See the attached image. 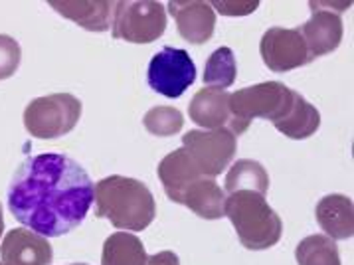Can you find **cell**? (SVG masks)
<instances>
[{"label": "cell", "mask_w": 354, "mask_h": 265, "mask_svg": "<svg viewBox=\"0 0 354 265\" xmlns=\"http://www.w3.org/2000/svg\"><path fill=\"white\" fill-rule=\"evenodd\" d=\"M95 198V186L68 154L28 156L8 186V208L26 230L59 237L82 226Z\"/></svg>", "instance_id": "cell-1"}, {"label": "cell", "mask_w": 354, "mask_h": 265, "mask_svg": "<svg viewBox=\"0 0 354 265\" xmlns=\"http://www.w3.org/2000/svg\"><path fill=\"white\" fill-rule=\"evenodd\" d=\"M95 214L119 230L142 232L155 220L156 204L145 182L113 174L95 184Z\"/></svg>", "instance_id": "cell-2"}, {"label": "cell", "mask_w": 354, "mask_h": 265, "mask_svg": "<svg viewBox=\"0 0 354 265\" xmlns=\"http://www.w3.org/2000/svg\"><path fill=\"white\" fill-rule=\"evenodd\" d=\"M226 216L240 237L241 246L252 251L270 250L279 244L283 222L263 194L234 192L226 198Z\"/></svg>", "instance_id": "cell-3"}, {"label": "cell", "mask_w": 354, "mask_h": 265, "mask_svg": "<svg viewBox=\"0 0 354 265\" xmlns=\"http://www.w3.org/2000/svg\"><path fill=\"white\" fill-rule=\"evenodd\" d=\"M297 91L289 89L279 82H263L252 87L238 89L230 95V109L236 119L238 131L245 133L252 119H268L273 125L279 123L291 111Z\"/></svg>", "instance_id": "cell-4"}, {"label": "cell", "mask_w": 354, "mask_h": 265, "mask_svg": "<svg viewBox=\"0 0 354 265\" xmlns=\"http://www.w3.org/2000/svg\"><path fill=\"white\" fill-rule=\"evenodd\" d=\"M82 117V101L71 93H52L30 101L24 127L36 139H57L73 131Z\"/></svg>", "instance_id": "cell-5"}, {"label": "cell", "mask_w": 354, "mask_h": 265, "mask_svg": "<svg viewBox=\"0 0 354 265\" xmlns=\"http://www.w3.org/2000/svg\"><path fill=\"white\" fill-rule=\"evenodd\" d=\"M167 30V12L160 2H115L111 36L131 44H151Z\"/></svg>", "instance_id": "cell-6"}, {"label": "cell", "mask_w": 354, "mask_h": 265, "mask_svg": "<svg viewBox=\"0 0 354 265\" xmlns=\"http://www.w3.org/2000/svg\"><path fill=\"white\" fill-rule=\"evenodd\" d=\"M183 145L200 174L208 179L222 174L238 153V139L226 129L188 131L183 137Z\"/></svg>", "instance_id": "cell-7"}, {"label": "cell", "mask_w": 354, "mask_h": 265, "mask_svg": "<svg viewBox=\"0 0 354 265\" xmlns=\"http://www.w3.org/2000/svg\"><path fill=\"white\" fill-rule=\"evenodd\" d=\"M196 80V66L186 50L165 46L158 54L153 56L147 82L149 87L158 95L169 99H178Z\"/></svg>", "instance_id": "cell-8"}, {"label": "cell", "mask_w": 354, "mask_h": 265, "mask_svg": "<svg viewBox=\"0 0 354 265\" xmlns=\"http://www.w3.org/2000/svg\"><path fill=\"white\" fill-rule=\"evenodd\" d=\"M353 2H309L313 16L299 28L303 40L307 44L309 56H326L335 52L342 42V18L340 12L351 8Z\"/></svg>", "instance_id": "cell-9"}, {"label": "cell", "mask_w": 354, "mask_h": 265, "mask_svg": "<svg viewBox=\"0 0 354 265\" xmlns=\"http://www.w3.org/2000/svg\"><path fill=\"white\" fill-rule=\"evenodd\" d=\"M259 52L271 71H291L311 64L307 44L303 40L299 28H270L259 42Z\"/></svg>", "instance_id": "cell-10"}, {"label": "cell", "mask_w": 354, "mask_h": 265, "mask_svg": "<svg viewBox=\"0 0 354 265\" xmlns=\"http://www.w3.org/2000/svg\"><path fill=\"white\" fill-rule=\"evenodd\" d=\"M188 115L204 131L226 129L232 135H240L236 119L230 109V93L218 87H202L188 105Z\"/></svg>", "instance_id": "cell-11"}, {"label": "cell", "mask_w": 354, "mask_h": 265, "mask_svg": "<svg viewBox=\"0 0 354 265\" xmlns=\"http://www.w3.org/2000/svg\"><path fill=\"white\" fill-rule=\"evenodd\" d=\"M2 265H52L54 250L44 236L26 228L10 230L0 246Z\"/></svg>", "instance_id": "cell-12"}, {"label": "cell", "mask_w": 354, "mask_h": 265, "mask_svg": "<svg viewBox=\"0 0 354 265\" xmlns=\"http://www.w3.org/2000/svg\"><path fill=\"white\" fill-rule=\"evenodd\" d=\"M169 12L176 22L178 34L190 44H206L212 40L216 15L208 2H169Z\"/></svg>", "instance_id": "cell-13"}, {"label": "cell", "mask_w": 354, "mask_h": 265, "mask_svg": "<svg viewBox=\"0 0 354 265\" xmlns=\"http://www.w3.org/2000/svg\"><path fill=\"white\" fill-rule=\"evenodd\" d=\"M158 179L162 182V188L170 200L176 204H183L188 186L202 179V174L192 163V158L186 154L185 149H176L160 161Z\"/></svg>", "instance_id": "cell-14"}, {"label": "cell", "mask_w": 354, "mask_h": 265, "mask_svg": "<svg viewBox=\"0 0 354 265\" xmlns=\"http://www.w3.org/2000/svg\"><path fill=\"white\" fill-rule=\"evenodd\" d=\"M317 222L330 239H351L354 234L353 200L344 194H328L317 204Z\"/></svg>", "instance_id": "cell-15"}, {"label": "cell", "mask_w": 354, "mask_h": 265, "mask_svg": "<svg viewBox=\"0 0 354 265\" xmlns=\"http://www.w3.org/2000/svg\"><path fill=\"white\" fill-rule=\"evenodd\" d=\"M50 6L71 22L80 24L82 28L89 32H107L113 22L115 2H62V0H50Z\"/></svg>", "instance_id": "cell-16"}, {"label": "cell", "mask_w": 354, "mask_h": 265, "mask_svg": "<svg viewBox=\"0 0 354 265\" xmlns=\"http://www.w3.org/2000/svg\"><path fill=\"white\" fill-rule=\"evenodd\" d=\"M183 204L204 220H220L226 216V192L208 176H202L188 186Z\"/></svg>", "instance_id": "cell-17"}, {"label": "cell", "mask_w": 354, "mask_h": 265, "mask_svg": "<svg viewBox=\"0 0 354 265\" xmlns=\"http://www.w3.org/2000/svg\"><path fill=\"white\" fill-rule=\"evenodd\" d=\"M321 125V113L319 109L311 105L301 93H297L295 103L291 107V111L285 115L279 123H275V129L279 133H283L289 139H309L311 135L317 133V129Z\"/></svg>", "instance_id": "cell-18"}, {"label": "cell", "mask_w": 354, "mask_h": 265, "mask_svg": "<svg viewBox=\"0 0 354 265\" xmlns=\"http://www.w3.org/2000/svg\"><path fill=\"white\" fill-rule=\"evenodd\" d=\"M147 259L141 239L127 232L111 234L103 244L101 265H147Z\"/></svg>", "instance_id": "cell-19"}, {"label": "cell", "mask_w": 354, "mask_h": 265, "mask_svg": "<svg viewBox=\"0 0 354 265\" xmlns=\"http://www.w3.org/2000/svg\"><path fill=\"white\" fill-rule=\"evenodd\" d=\"M224 188L230 194H234V192H257V194L266 196L270 190V174L263 168V165H259L257 161L243 158L230 168Z\"/></svg>", "instance_id": "cell-20"}, {"label": "cell", "mask_w": 354, "mask_h": 265, "mask_svg": "<svg viewBox=\"0 0 354 265\" xmlns=\"http://www.w3.org/2000/svg\"><path fill=\"white\" fill-rule=\"evenodd\" d=\"M295 259L299 265H340L339 248L335 239L323 234L301 239L295 250Z\"/></svg>", "instance_id": "cell-21"}, {"label": "cell", "mask_w": 354, "mask_h": 265, "mask_svg": "<svg viewBox=\"0 0 354 265\" xmlns=\"http://www.w3.org/2000/svg\"><path fill=\"white\" fill-rule=\"evenodd\" d=\"M238 75V66H236V56L234 52L222 46L208 57L206 68H204V84L208 87H218V89H226L236 82Z\"/></svg>", "instance_id": "cell-22"}, {"label": "cell", "mask_w": 354, "mask_h": 265, "mask_svg": "<svg viewBox=\"0 0 354 265\" xmlns=\"http://www.w3.org/2000/svg\"><path fill=\"white\" fill-rule=\"evenodd\" d=\"M142 125L151 135L170 137V135H176L185 127V117L174 107L158 105V107H153L147 111L145 119H142Z\"/></svg>", "instance_id": "cell-23"}, {"label": "cell", "mask_w": 354, "mask_h": 265, "mask_svg": "<svg viewBox=\"0 0 354 265\" xmlns=\"http://www.w3.org/2000/svg\"><path fill=\"white\" fill-rule=\"evenodd\" d=\"M20 44L6 34H0V80H8L15 75L20 66Z\"/></svg>", "instance_id": "cell-24"}, {"label": "cell", "mask_w": 354, "mask_h": 265, "mask_svg": "<svg viewBox=\"0 0 354 265\" xmlns=\"http://www.w3.org/2000/svg\"><path fill=\"white\" fill-rule=\"evenodd\" d=\"M210 6L224 16H248L257 10L259 2H255V0L252 2H220V0H216Z\"/></svg>", "instance_id": "cell-25"}, {"label": "cell", "mask_w": 354, "mask_h": 265, "mask_svg": "<svg viewBox=\"0 0 354 265\" xmlns=\"http://www.w3.org/2000/svg\"><path fill=\"white\" fill-rule=\"evenodd\" d=\"M147 265H180V259L174 251H158L147 259Z\"/></svg>", "instance_id": "cell-26"}, {"label": "cell", "mask_w": 354, "mask_h": 265, "mask_svg": "<svg viewBox=\"0 0 354 265\" xmlns=\"http://www.w3.org/2000/svg\"><path fill=\"white\" fill-rule=\"evenodd\" d=\"M2 232H4V216H2V206H0V237H2Z\"/></svg>", "instance_id": "cell-27"}, {"label": "cell", "mask_w": 354, "mask_h": 265, "mask_svg": "<svg viewBox=\"0 0 354 265\" xmlns=\"http://www.w3.org/2000/svg\"><path fill=\"white\" fill-rule=\"evenodd\" d=\"M71 265H87V264H71Z\"/></svg>", "instance_id": "cell-28"}, {"label": "cell", "mask_w": 354, "mask_h": 265, "mask_svg": "<svg viewBox=\"0 0 354 265\" xmlns=\"http://www.w3.org/2000/svg\"><path fill=\"white\" fill-rule=\"evenodd\" d=\"M0 265H2V264H0Z\"/></svg>", "instance_id": "cell-29"}]
</instances>
